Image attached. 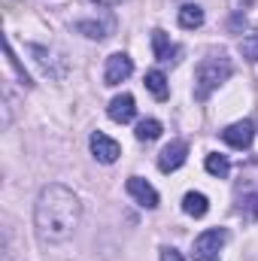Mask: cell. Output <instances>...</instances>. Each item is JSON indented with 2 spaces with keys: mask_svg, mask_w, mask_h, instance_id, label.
Listing matches in <instances>:
<instances>
[{
  "mask_svg": "<svg viewBox=\"0 0 258 261\" xmlns=\"http://www.w3.org/2000/svg\"><path fill=\"white\" fill-rule=\"evenodd\" d=\"M79 216H82V206H79V197L73 195L64 186H46L40 197H37V206H34V225H37V234L49 243H61L67 240L76 225H79Z\"/></svg>",
  "mask_w": 258,
  "mask_h": 261,
  "instance_id": "cell-1",
  "label": "cell"
},
{
  "mask_svg": "<svg viewBox=\"0 0 258 261\" xmlns=\"http://www.w3.org/2000/svg\"><path fill=\"white\" fill-rule=\"evenodd\" d=\"M231 73H234V67L231 61L225 58V55H210V58H203L197 70H194V97L197 100H207L222 82H228L231 79Z\"/></svg>",
  "mask_w": 258,
  "mask_h": 261,
  "instance_id": "cell-2",
  "label": "cell"
},
{
  "mask_svg": "<svg viewBox=\"0 0 258 261\" xmlns=\"http://www.w3.org/2000/svg\"><path fill=\"white\" fill-rule=\"evenodd\" d=\"M228 243V228H210L203 234H197L192 255L194 261H219V249Z\"/></svg>",
  "mask_w": 258,
  "mask_h": 261,
  "instance_id": "cell-3",
  "label": "cell"
},
{
  "mask_svg": "<svg viewBox=\"0 0 258 261\" xmlns=\"http://www.w3.org/2000/svg\"><path fill=\"white\" fill-rule=\"evenodd\" d=\"M186 158H189V143L186 140H170L161 149V155H158V170L161 173H173V170H179L186 164Z\"/></svg>",
  "mask_w": 258,
  "mask_h": 261,
  "instance_id": "cell-4",
  "label": "cell"
},
{
  "mask_svg": "<svg viewBox=\"0 0 258 261\" xmlns=\"http://www.w3.org/2000/svg\"><path fill=\"white\" fill-rule=\"evenodd\" d=\"M222 140L231 146V149H249L252 140H255V122L252 119H243V122H234L222 130Z\"/></svg>",
  "mask_w": 258,
  "mask_h": 261,
  "instance_id": "cell-5",
  "label": "cell"
},
{
  "mask_svg": "<svg viewBox=\"0 0 258 261\" xmlns=\"http://www.w3.org/2000/svg\"><path fill=\"white\" fill-rule=\"evenodd\" d=\"M88 143H91V155H94L100 164H113V161H119V155H122V146H119L113 137H107L104 130H94Z\"/></svg>",
  "mask_w": 258,
  "mask_h": 261,
  "instance_id": "cell-6",
  "label": "cell"
},
{
  "mask_svg": "<svg viewBox=\"0 0 258 261\" xmlns=\"http://www.w3.org/2000/svg\"><path fill=\"white\" fill-rule=\"evenodd\" d=\"M131 73H134V61H131V55L116 52V55H110V58H107L104 82H107V85H119V82H125V79H128Z\"/></svg>",
  "mask_w": 258,
  "mask_h": 261,
  "instance_id": "cell-7",
  "label": "cell"
},
{
  "mask_svg": "<svg viewBox=\"0 0 258 261\" xmlns=\"http://www.w3.org/2000/svg\"><path fill=\"white\" fill-rule=\"evenodd\" d=\"M125 189H128V195L140 203V206H146V210H155L158 206V192L146 182V179H140V176H131L128 182H125Z\"/></svg>",
  "mask_w": 258,
  "mask_h": 261,
  "instance_id": "cell-8",
  "label": "cell"
},
{
  "mask_svg": "<svg viewBox=\"0 0 258 261\" xmlns=\"http://www.w3.org/2000/svg\"><path fill=\"white\" fill-rule=\"evenodd\" d=\"M152 52H155L158 61H179V55H183V49H179L161 28L152 31Z\"/></svg>",
  "mask_w": 258,
  "mask_h": 261,
  "instance_id": "cell-9",
  "label": "cell"
},
{
  "mask_svg": "<svg viewBox=\"0 0 258 261\" xmlns=\"http://www.w3.org/2000/svg\"><path fill=\"white\" fill-rule=\"evenodd\" d=\"M107 113H110V119H113V122L128 125L131 119L137 116V103H134V97H131V94H119V97H113V100H110Z\"/></svg>",
  "mask_w": 258,
  "mask_h": 261,
  "instance_id": "cell-10",
  "label": "cell"
},
{
  "mask_svg": "<svg viewBox=\"0 0 258 261\" xmlns=\"http://www.w3.org/2000/svg\"><path fill=\"white\" fill-rule=\"evenodd\" d=\"M183 210L192 219H203L210 213V200H207V195H200V192H189V195L183 197Z\"/></svg>",
  "mask_w": 258,
  "mask_h": 261,
  "instance_id": "cell-11",
  "label": "cell"
},
{
  "mask_svg": "<svg viewBox=\"0 0 258 261\" xmlns=\"http://www.w3.org/2000/svg\"><path fill=\"white\" fill-rule=\"evenodd\" d=\"M146 88L152 91L155 100H167V94H170V88H167V76H164L161 70H149V73H146Z\"/></svg>",
  "mask_w": 258,
  "mask_h": 261,
  "instance_id": "cell-12",
  "label": "cell"
},
{
  "mask_svg": "<svg viewBox=\"0 0 258 261\" xmlns=\"http://www.w3.org/2000/svg\"><path fill=\"white\" fill-rule=\"evenodd\" d=\"M203 24V9L197 6V3H186L183 9H179V28H186V31H197Z\"/></svg>",
  "mask_w": 258,
  "mask_h": 261,
  "instance_id": "cell-13",
  "label": "cell"
},
{
  "mask_svg": "<svg viewBox=\"0 0 258 261\" xmlns=\"http://www.w3.org/2000/svg\"><path fill=\"white\" fill-rule=\"evenodd\" d=\"M203 167H207V173L210 176H219V179H225L228 173H231V161L225 158V155H207V161H203Z\"/></svg>",
  "mask_w": 258,
  "mask_h": 261,
  "instance_id": "cell-14",
  "label": "cell"
},
{
  "mask_svg": "<svg viewBox=\"0 0 258 261\" xmlns=\"http://www.w3.org/2000/svg\"><path fill=\"white\" fill-rule=\"evenodd\" d=\"M161 122H158V119H143V122H140V125H137V130H134V134H137V140H140V143H152V140H158V137H161Z\"/></svg>",
  "mask_w": 258,
  "mask_h": 261,
  "instance_id": "cell-15",
  "label": "cell"
},
{
  "mask_svg": "<svg viewBox=\"0 0 258 261\" xmlns=\"http://www.w3.org/2000/svg\"><path fill=\"white\" fill-rule=\"evenodd\" d=\"M6 61H9V67L18 73V82H21L24 88H31V85H34V82H31V76H28V70L18 64V58H15V52H12V43H9V40H6Z\"/></svg>",
  "mask_w": 258,
  "mask_h": 261,
  "instance_id": "cell-16",
  "label": "cell"
},
{
  "mask_svg": "<svg viewBox=\"0 0 258 261\" xmlns=\"http://www.w3.org/2000/svg\"><path fill=\"white\" fill-rule=\"evenodd\" d=\"M240 55L249 61V64H258V34H249L240 40Z\"/></svg>",
  "mask_w": 258,
  "mask_h": 261,
  "instance_id": "cell-17",
  "label": "cell"
},
{
  "mask_svg": "<svg viewBox=\"0 0 258 261\" xmlns=\"http://www.w3.org/2000/svg\"><path fill=\"white\" fill-rule=\"evenodd\" d=\"M76 31H82L85 37H91V40H104L107 34H104V28L97 24V21H79L76 24Z\"/></svg>",
  "mask_w": 258,
  "mask_h": 261,
  "instance_id": "cell-18",
  "label": "cell"
},
{
  "mask_svg": "<svg viewBox=\"0 0 258 261\" xmlns=\"http://www.w3.org/2000/svg\"><path fill=\"white\" fill-rule=\"evenodd\" d=\"M161 261H186V258H183V255H179L176 249H170V246H164V249H161Z\"/></svg>",
  "mask_w": 258,
  "mask_h": 261,
  "instance_id": "cell-19",
  "label": "cell"
},
{
  "mask_svg": "<svg viewBox=\"0 0 258 261\" xmlns=\"http://www.w3.org/2000/svg\"><path fill=\"white\" fill-rule=\"evenodd\" d=\"M243 206H249V210H252V216L258 219V192H255V195H246V197H243Z\"/></svg>",
  "mask_w": 258,
  "mask_h": 261,
  "instance_id": "cell-20",
  "label": "cell"
},
{
  "mask_svg": "<svg viewBox=\"0 0 258 261\" xmlns=\"http://www.w3.org/2000/svg\"><path fill=\"white\" fill-rule=\"evenodd\" d=\"M94 3H104V6H113V3H119V0H94Z\"/></svg>",
  "mask_w": 258,
  "mask_h": 261,
  "instance_id": "cell-21",
  "label": "cell"
}]
</instances>
